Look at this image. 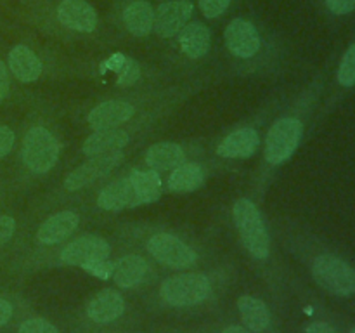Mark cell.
I'll list each match as a JSON object with an SVG mask.
<instances>
[{
    "label": "cell",
    "mask_w": 355,
    "mask_h": 333,
    "mask_svg": "<svg viewBox=\"0 0 355 333\" xmlns=\"http://www.w3.org/2000/svg\"><path fill=\"white\" fill-rule=\"evenodd\" d=\"M14 146V132L6 125H0V158L9 155Z\"/></svg>",
    "instance_id": "33"
},
{
    "label": "cell",
    "mask_w": 355,
    "mask_h": 333,
    "mask_svg": "<svg viewBox=\"0 0 355 333\" xmlns=\"http://www.w3.org/2000/svg\"><path fill=\"white\" fill-rule=\"evenodd\" d=\"M10 318H12V305L10 302L0 298V326L7 325Z\"/></svg>",
    "instance_id": "36"
},
{
    "label": "cell",
    "mask_w": 355,
    "mask_h": 333,
    "mask_svg": "<svg viewBox=\"0 0 355 333\" xmlns=\"http://www.w3.org/2000/svg\"><path fill=\"white\" fill-rule=\"evenodd\" d=\"M128 179L134 184L142 205L153 203L162 196V179L156 170H132Z\"/></svg>",
    "instance_id": "25"
},
{
    "label": "cell",
    "mask_w": 355,
    "mask_h": 333,
    "mask_svg": "<svg viewBox=\"0 0 355 333\" xmlns=\"http://www.w3.org/2000/svg\"><path fill=\"white\" fill-rule=\"evenodd\" d=\"M121 160H123V155H121L120 151L92 156V160H89V162H85L83 165H80L78 169H75L68 177H66L64 187L68 191L82 189V187L92 184L94 180L107 176Z\"/></svg>",
    "instance_id": "7"
},
{
    "label": "cell",
    "mask_w": 355,
    "mask_h": 333,
    "mask_svg": "<svg viewBox=\"0 0 355 333\" xmlns=\"http://www.w3.org/2000/svg\"><path fill=\"white\" fill-rule=\"evenodd\" d=\"M58 17L66 28L90 33L97 26V14L85 0H62L58 7Z\"/></svg>",
    "instance_id": "11"
},
{
    "label": "cell",
    "mask_w": 355,
    "mask_h": 333,
    "mask_svg": "<svg viewBox=\"0 0 355 333\" xmlns=\"http://www.w3.org/2000/svg\"><path fill=\"white\" fill-rule=\"evenodd\" d=\"M193 14V3L187 0H170L162 3L155 12V30L159 37H175L187 24Z\"/></svg>",
    "instance_id": "9"
},
{
    "label": "cell",
    "mask_w": 355,
    "mask_h": 333,
    "mask_svg": "<svg viewBox=\"0 0 355 333\" xmlns=\"http://www.w3.org/2000/svg\"><path fill=\"white\" fill-rule=\"evenodd\" d=\"M78 225V215L71 210L59 212L49 217L44 224L38 228L37 239L42 245H55L64 241Z\"/></svg>",
    "instance_id": "15"
},
{
    "label": "cell",
    "mask_w": 355,
    "mask_h": 333,
    "mask_svg": "<svg viewBox=\"0 0 355 333\" xmlns=\"http://www.w3.org/2000/svg\"><path fill=\"white\" fill-rule=\"evenodd\" d=\"M222 333H250V332H248V328H243V326L232 325V326H227V328H225Z\"/></svg>",
    "instance_id": "37"
},
{
    "label": "cell",
    "mask_w": 355,
    "mask_h": 333,
    "mask_svg": "<svg viewBox=\"0 0 355 333\" xmlns=\"http://www.w3.org/2000/svg\"><path fill=\"white\" fill-rule=\"evenodd\" d=\"M106 66L120 73V76H118V85L121 87L132 85L141 76V69H139L137 62L130 58H125L123 54H114L113 58L107 59Z\"/></svg>",
    "instance_id": "26"
},
{
    "label": "cell",
    "mask_w": 355,
    "mask_h": 333,
    "mask_svg": "<svg viewBox=\"0 0 355 333\" xmlns=\"http://www.w3.org/2000/svg\"><path fill=\"white\" fill-rule=\"evenodd\" d=\"M9 94V71H7L6 65L0 61V101Z\"/></svg>",
    "instance_id": "34"
},
{
    "label": "cell",
    "mask_w": 355,
    "mask_h": 333,
    "mask_svg": "<svg viewBox=\"0 0 355 333\" xmlns=\"http://www.w3.org/2000/svg\"><path fill=\"white\" fill-rule=\"evenodd\" d=\"M9 68L19 82L30 83L42 75V61L26 45H16L9 54Z\"/></svg>",
    "instance_id": "18"
},
{
    "label": "cell",
    "mask_w": 355,
    "mask_h": 333,
    "mask_svg": "<svg viewBox=\"0 0 355 333\" xmlns=\"http://www.w3.org/2000/svg\"><path fill=\"white\" fill-rule=\"evenodd\" d=\"M82 269H85L87 273L92 274L94 278H99V280H110V278H113V273H114V262H111L110 259L94 260V262L83 264Z\"/></svg>",
    "instance_id": "28"
},
{
    "label": "cell",
    "mask_w": 355,
    "mask_h": 333,
    "mask_svg": "<svg viewBox=\"0 0 355 333\" xmlns=\"http://www.w3.org/2000/svg\"><path fill=\"white\" fill-rule=\"evenodd\" d=\"M134 117V106L125 101H106L89 113V125L94 130L118 128Z\"/></svg>",
    "instance_id": "13"
},
{
    "label": "cell",
    "mask_w": 355,
    "mask_h": 333,
    "mask_svg": "<svg viewBox=\"0 0 355 333\" xmlns=\"http://www.w3.org/2000/svg\"><path fill=\"white\" fill-rule=\"evenodd\" d=\"M14 231H16V221L9 215H2L0 217V248L12 238Z\"/></svg>",
    "instance_id": "31"
},
{
    "label": "cell",
    "mask_w": 355,
    "mask_h": 333,
    "mask_svg": "<svg viewBox=\"0 0 355 333\" xmlns=\"http://www.w3.org/2000/svg\"><path fill=\"white\" fill-rule=\"evenodd\" d=\"M146 274H148V262L141 255H125L114 262L113 280L121 288H132L142 283Z\"/></svg>",
    "instance_id": "20"
},
{
    "label": "cell",
    "mask_w": 355,
    "mask_h": 333,
    "mask_svg": "<svg viewBox=\"0 0 355 333\" xmlns=\"http://www.w3.org/2000/svg\"><path fill=\"white\" fill-rule=\"evenodd\" d=\"M211 35L205 24L201 23H191L180 30L179 35V44L180 49L186 56H189L191 59H198L201 56H205L210 49Z\"/></svg>",
    "instance_id": "22"
},
{
    "label": "cell",
    "mask_w": 355,
    "mask_h": 333,
    "mask_svg": "<svg viewBox=\"0 0 355 333\" xmlns=\"http://www.w3.org/2000/svg\"><path fill=\"white\" fill-rule=\"evenodd\" d=\"M125 311V300L121 293L114 290H103L89 302L87 305V316L92 319L94 323H106L114 321L120 318Z\"/></svg>",
    "instance_id": "16"
},
{
    "label": "cell",
    "mask_w": 355,
    "mask_h": 333,
    "mask_svg": "<svg viewBox=\"0 0 355 333\" xmlns=\"http://www.w3.org/2000/svg\"><path fill=\"white\" fill-rule=\"evenodd\" d=\"M338 82L343 87H354L355 85V44L347 49L345 56H343L342 62L338 68Z\"/></svg>",
    "instance_id": "27"
},
{
    "label": "cell",
    "mask_w": 355,
    "mask_h": 333,
    "mask_svg": "<svg viewBox=\"0 0 355 333\" xmlns=\"http://www.w3.org/2000/svg\"><path fill=\"white\" fill-rule=\"evenodd\" d=\"M59 158V142L45 127H33L23 141V160L30 170L45 173Z\"/></svg>",
    "instance_id": "4"
},
{
    "label": "cell",
    "mask_w": 355,
    "mask_h": 333,
    "mask_svg": "<svg viewBox=\"0 0 355 333\" xmlns=\"http://www.w3.org/2000/svg\"><path fill=\"white\" fill-rule=\"evenodd\" d=\"M305 333H336V330L331 325L324 321H315L305 328Z\"/></svg>",
    "instance_id": "35"
},
{
    "label": "cell",
    "mask_w": 355,
    "mask_h": 333,
    "mask_svg": "<svg viewBox=\"0 0 355 333\" xmlns=\"http://www.w3.org/2000/svg\"><path fill=\"white\" fill-rule=\"evenodd\" d=\"M227 49L241 59H250L260 51V35L252 23L245 19H232L225 28Z\"/></svg>",
    "instance_id": "10"
},
{
    "label": "cell",
    "mask_w": 355,
    "mask_h": 333,
    "mask_svg": "<svg viewBox=\"0 0 355 333\" xmlns=\"http://www.w3.org/2000/svg\"><path fill=\"white\" fill-rule=\"evenodd\" d=\"M350 333H355V328H352V330H350Z\"/></svg>",
    "instance_id": "38"
},
{
    "label": "cell",
    "mask_w": 355,
    "mask_h": 333,
    "mask_svg": "<svg viewBox=\"0 0 355 333\" xmlns=\"http://www.w3.org/2000/svg\"><path fill=\"white\" fill-rule=\"evenodd\" d=\"M111 253L110 243L101 236H82L75 239L61 252V260L68 266H80L94 260L107 259Z\"/></svg>",
    "instance_id": "8"
},
{
    "label": "cell",
    "mask_w": 355,
    "mask_h": 333,
    "mask_svg": "<svg viewBox=\"0 0 355 333\" xmlns=\"http://www.w3.org/2000/svg\"><path fill=\"white\" fill-rule=\"evenodd\" d=\"M238 309L243 323L250 332L260 333L269 326L270 312L266 302L252 295H243L238 298Z\"/></svg>",
    "instance_id": "21"
},
{
    "label": "cell",
    "mask_w": 355,
    "mask_h": 333,
    "mask_svg": "<svg viewBox=\"0 0 355 333\" xmlns=\"http://www.w3.org/2000/svg\"><path fill=\"white\" fill-rule=\"evenodd\" d=\"M312 276L315 283L329 293L338 297L355 293V269L338 257L319 255L312 264Z\"/></svg>",
    "instance_id": "3"
},
{
    "label": "cell",
    "mask_w": 355,
    "mask_h": 333,
    "mask_svg": "<svg viewBox=\"0 0 355 333\" xmlns=\"http://www.w3.org/2000/svg\"><path fill=\"white\" fill-rule=\"evenodd\" d=\"M123 23L127 30L135 37H146L151 33L153 26H155V10H153L151 3L144 2V0L132 2L123 10Z\"/></svg>",
    "instance_id": "23"
},
{
    "label": "cell",
    "mask_w": 355,
    "mask_h": 333,
    "mask_svg": "<svg viewBox=\"0 0 355 333\" xmlns=\"http://www.w3.org/2000/svg\"><path fill=\"white\" fill-rule=\"evenodd\" d=\"M260 139L255 128H239L224 137L218 144L217 155L222 158H250L259 149Z\"/></svg>",
    "instance_id": "14"
},
{
    "label": "cell",
    "mask_w": 355,
    "mask_h": 333,
    "mask_svg": "<svg viewBox=\"0 0 355 333\" xmlns=\"http://www.w3.org/2000/svg\"><path fill=\"white\" fill-rule=\"evenodd\" d=\"M326 6L336 16L350 14L355 9V0H326Z\"/></svg>",
    "instance_id": "32"
},
{
    "label": "cell",
    "mask_w": 355,
    "mask_h": 333,
    "mask_svg": "<svg viewBox=\"0 0 355 333\" xmlns=\"http://www.w3.org/2000/svg\"><path fill=\"white\" fill-rule=\"evenodd\" d=\"M205 172L198 163H182L172 170L168 187L173 193H191L203 186Z\"/></svg>",
    "instance_id": "24"
},
{
    "label": "cell",
    "mask_w": 355,
    "mask_h": 333,
    "mask_svg": "<svg viewBox=\"0 0 355 333\" xmlns=\"http://www.w3.org/2000/svg\"><path fill=\"white\" fill-rule=\"evenodd\" d=\"M148 250L159 264L173 267V269H187L198 260L196 252L177 236L159 232L148 241Z\"/></svg>",
    "instance_id": "6"
},
{
    "label": "cell",
    "mask_w": 355,
    "mask_h": 333,
    "mask_svg": "<svg viewBox=\"0 0 355 333\" xmlns=\"http://www.w3.org/2000/svg\"><path fill=\"white\" fill-rule=\"evenodd\" d=\"M146 163L151 170L166 172L186 163V153L175 142H158L146 153Z\"/></svg>",
    "instance_id": "19"
},
{
    "label": "cell",
    "mask_w": 355,
    "mask_h": 333,
    "mask_svg": "<svg viewBox=\"0 0 355 333\" xmlns=\"http://www.w3.org/2000/svg\"><path fill=\"white\" fill-rule=\"evenodd\" d=\"M232 215H234L236 225H238V231L241 234L243 245L246 246V250L255 259H267L270 246L269 232H267L262 215H260L255 203L246 200V198H241L232 207Z\"/></svg>",
    "instance_id": "1"
},
{
    "label": "cell",
    "mask_w": 355,
    "mask_h": 333,
    "mask_svg": "<svg viewBox=\"0 0 355 333\" xmlns=\"http://www.w3.org/2000/svg\"><path fill=\"white\" fill-rule=\"evenodd\" d=\"M304 134L302 121L297 118H281L270 127L266 139V160L272 165L284 163L298 148Z\"/></svg>",
    "instance_id": "5"
},
{
    "label": "cell",
    "mask_w": 355,
    "mask_h": 333,
    "mask_svg": "<svg viewBox=\"0 0 355 333\" xmlns=\"http://www.w3.org/2000/svg\"><path fill=\"white\" fill-rule=\"evenodd\" d=\"M128 144V134L121 128H106V130H96L92 135L85 139L82 146L83 155L97 156L106 153L120 151Z\"/></svg>",
    "instance_id": "17"
},
{
    "label": "cell",
    "mask_w": 355,
    "mask_h": 333,
    "mask_svg": "<svg viewBox=\"0 0 355 333\" xmlns=\"http://www.w3.org/2000/svg\"><path fill=\"white\" fill-rule=\"evenodd\" d=\"M200 2L201 12L207 17H218L225 12L231 0H198Z\"/></svg>",
    "instance_id": "30"
},
{
    "label": "cell",
    "mask_w": 355,
    "mask_h": 333,
    "mask_svg": "<svg viewBox=\"0 0 355 333\" xmlns=\"http://www.w3.org/2000/svg\"><path fill=\"white\" fill-rule=\"evenodd\" d=\"M19 333H59V330L47 319L31 318L21 323Z\"/></svg>",
    "instance_id": "29"
},
{
    "label": "cell",
    "mask_w": 355,
    "mask_h": 333,
    "mask_svg": "<svg viewBox=\"0 0 355 333\" xmlns=\"http://www.w3.org/2000/svg\"><path fill=\"white\" fill-rule=\"evenodd\" d=\"M210 280L201 273L177 274L163 281L159 288L163 300L173 307H189L200 304L210 295Z\"/></svg>",
    "instance_id": "2"
},
{
    "label": "cell",
    "mask_w": 355,
    "mask_h": 333,
    "mask_svg": "<svg viewBox=\"0 0 355 333\" xmlns=\"http://www.w3.org/2000/svg\"><path fill=\"white\" fill-rule=\"evenodd\" d=\"M97 205H99L103 210L116 212L123 210V208H135L139 207L141 200H139V194L135 191L134 184L128 179H120L114 180V182L107 184L103 191L97 196Z\"/></svg>",
    "instance_id": "12"
}]
</instances>
